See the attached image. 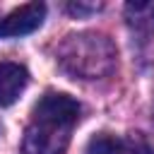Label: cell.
Listing matches in <instances>:
<instances>
[{"instance_id":"cell-1","label":"cell","mask_w":154,"mask_h":154,"mask_svg":"<svg viewBox=\"0 0 154 154\" xmlns=\"http://www.w3.org/2000/svg\"><path fill=\"white\" fill-rule=\"evenodd\" d=\"M79 118V103L67 96L51 91L31 111V120L24 132V154H63L72 128Z\"/></svg>"},{"instance_id":"cell-2","label":"cell","mask_w":154,"mask_h":154,"mask_svg":"<svg viewBox=\"0 0 154 154\" xmlns=\"http://www.w3.org/2000/svg\"><path fill=\"white\" fill-rule=\"evenodd\" d=\"M55 58H58V65L70 77L101 79L116 70L118 51L106 34L82 31V34H70L58 46Z\"/></svg>"},{"instance_id":"cell-3","label":"cell","mask_w":154,"mask_h":154,"mask_svg":"<svg viewBox=\"0 0 154 154\" xmlns=\"http://www.w3.org/2000/svg\"><path fill=\"white\" fill-rule=\"evenodd\" d=\"M43 17H46V5L43 2H26V5L12 10L7 17L0 19V38L31 34L41 26Z\"/></svg>"},{"instance_id":"cell-4","label":"cell","mask_w":154,"mask_h":154,"mask_svg":"<svg viewBox=\"0 0 154 154\" xmlns=\"http://www.w3.org/2000/svg\"><path fill=\"white\" fill-rule=\"evenodd\" d=\"M29 84V72L19 63H0V106H12Z\"/></svg>"},{"instance_id":"cell-5","label":"cell","mask_w":154,"mask_h":154,"mask_svg":"<svg viewBox=\"0 0 154 154\" xmlns=\"http://www.w3.org/2000/svg\"><path fill=\"white\" fill-rule=\"evenodd\" d=\"M125 19L130 24V29H135L137 34H152L154 31V2L147 0V2H128L125 5Z\"/></svg>"},{"instance_id":"cell-6","label":"cell","mask_w":154,"mask_h":154,"mask_svg":"<svg viewBox=\"0 0 154 154\" xmlns=\"http://www.w3.org/2000/svg\"><path fill=\"white\" fill-rule=\"evenodd\" d=\"M87 154H123V142L101 132V135H94L87 144Z\"/></svg>"},{"instance_id":"cell-7","label":"cell","mask_w":154,"mask_h":154,"mask_svg":"<svg viewBox=\"0 0 154 154\" xmlns=\"http://www.w3.org/2000/svg\"><path fill=\"white\" fill-rule=\"evenodd\" d=\"M123 154H154V142L142 135H135L130 142H123Z\"/></svg>"},{"instance_id":"cell-8","label":"cell","mask_w":154,"mask_h":154,"mask_svg":"<svg viewBox=\"0 0 154 154\" xmlns=\"http://www.w3.org/2000/svg\"><path fill=\"white\" fill-rule=\"evenodd\" d=\"M96 10H101V5L99 2H70L67 5V12H72V14H89V12H96Z\"/></svg>"}]
</instances>
